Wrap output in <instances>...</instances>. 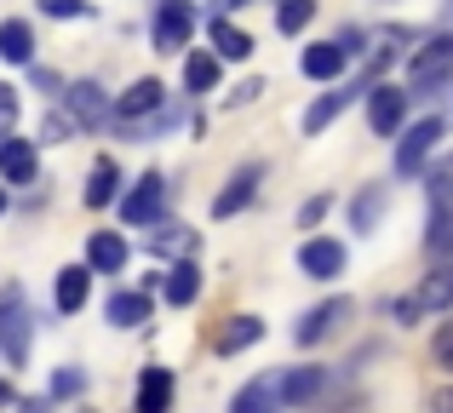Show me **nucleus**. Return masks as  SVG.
<instances>
[{
  "label": "nucleus",
  "instance_id": "1",
  "mask_svg": "<svg viewBox=\"0 0 453 413\" xmlns=\"http://www.w3.org/2000/svg\"><path fill=\"white\" fill-rule=\"evenodd\" d=\"M453 304V264H442V270H431V276L419 281V287L408 293V299H396L390 304V316H396L402 327H413L419 316H442Z\"/></svg>",
  "mask_w": 453,
  "mask_h": 413
},
{
  "label": "nucleus",
  "instance_id": "2",
  "mask_svg": "<svg viewBox=\"0 0 453 413\" xmlns=\"http://www.w3.org/2000/svg\"><path fill=\"white\" fill-rule=\"evenodd\" d=\"M29 304H23V287H6L0 293V356L12 362V368H23L29 362Z\"/></svg>",
  "mask_w": 453,
  "mask_h": 413
},
{
  "label": "nucleus",
  "instance_id": "3",
  "mask_svg": "<svg viewBox=\"0 0 453 413\" xmlns=\"http://www.w3.org/2000/svg\"><path fill=\"white\" fill-rule=\"evenodd\" d=\"M448 75H453V34H431V41L413 52V64H408V98L442 87Z\"/></svg>",
  "mask_w": 453,
  "mask_h": 413
},
{
  "label": "nucleus",
  "instance_id": "4",
  "mask_svg": "<svg viewBox=\"0 0 453 413\" xmlns=\"http://www.w3.org/2000/svg\"><path fill=\"white\" fill-rule=\"evenodd\" d=\"M189 29H196V6H189V0H161V6H155V29H150L155 52H166V57L184 52Z\"/></svg>",
  "mask_w": 453,
  "mask_h": 413
},
{
  "label": "nucleus",
  "instance_id": "5",
  "mask_svg": "<svg viewBox=\"0 0 453 413\" xmlns=\"http://www.w3.org/2000/svg\"><path fill=\"white\" fill-rule=\"evenodd\" d=\"M442 115H425V121H413L408 133H402V144H396V172L402 179H413V172L425 167V156L436 149V138H442Z\"/></svg>",
  "mask_w": 453,
  "mask_h": 413
},
{
  "label": "nucleus",
  "instance_id": "6",
  "mask_svg": "<svg viewBox=\"0 0 453 413\" xmlns=\"http://www.w3.org/2000/svg\"><path fill=\"white\" fill-rule=\"evenodd\" d=\"M161 207H166V179H161V172H144V179H138L133 190L121 195V218L138 224V230L161 218Z\"/></svg>",
  "mask_w": 453,
  "mask_h": 413
},
{
  "label": "nucleus",
  "instance_id": "7",
  "mask_svg": "<svg viewBox=\"0 0 453 413\" xmlns=\"http://www.w3.org/2000/svg\"><path fill=\"white\" fill-rule=\"evenodd\" d=\"M258 184H265V167H258V161H247V167H235V179L224 184L219 195H212V218H235L242 207H253Z\"/></svg>",
  "mask_w": 453,
  "mask_h": 413
},
{
  "label": "nucleus",
  "instance_id": "8",
  "mask_svg": "<svg viewBox=\"0 0 453 413\" xmlns=\"http://www.w3.org/2000/svg\"><path fill=\"white\" fill-rule=\"evenodd\" d=\"M344 316H356V304L350 299H327V304H316L310 316H299V327H293V339L310 350V345H321V339H333L339 333V322Z\"/></svg>",
  "mask_w": 453,
  "mask_h": 413
},
{
  "label": "nucleus",
  "instance_id": "9",
  "mask_svg": "<svg viewBox=\"0 0 453 413\" xmlns=\"http://www.w3.org/2000/svg\"><path fill=\"white\" fill-rule=\"evenodd\" d=\"M299 270H304L310 281H333V276H344V241L310 235V241L299 247Z\"/></svg>",
  "mask_w": 453,
  "mask_h": 413
},
{
  "label": "nucleus",
  "instance_id": "10",
  "mask_svg": "<svg viewBox=\"0 0 453 413\" xmlns=\"http://www.w3.org/2000/svg\"><path fill=\"white\" fill-rule=\"evenodd\" d=\"M402 115H408V92L402 87H373V98H367V126H373L379 138H390L402 126Z\"/></svg>",
  "mask_w": 453,
  "mask_h": 413
},
{
  "label": "nucleus",
  "instance_id": "11",
  "mask_svg": "<svg viewBox=\"0 0 453 413\" xmlns=\"http://www.w3.org/2000/svg\"><path fill=\"white\" fill-rule=\"evenodd\" d=\"M281 373H265V379H247L242 391H235L230 413H281Z\"/></svg>",
  "mask_w": 453,
  "mask_h": 413
},
{
  "label": "nucleus",
  "instance_id": "12",
  "mask_svg": "<svg viewBox=\"0 0 453 413\" xmlns=\"http://www.w3.org/2000/svg\"><path fill=\"white\" fill-rule=\"evenodd\" d=\"M166 103V87L155 75H144V80H133V87L121 92V103H115V115H121V126L127 121H144V115H155Z\"/></svg>",
  "mask_w": 453,
  "mask_h": 413
},
{
  "label": "nucleus",
  "instance_id": "13",
  "mask_svg": "<svg viewBox=\"0 0 453 413\" xmlns=\"http://www.w3.org/2000/svg\"><path fill=\"white\" fill-rule=\"evenodd\" d=\"M41 172V156H35L29 138H0V179L6 184H35Z\"/></svg>",
  "mask_w": 453,
  "mask_h": 413
},
{
  "label": "nucleus",
  "instance_id": "14",
  "mask_svg": "<svg viewBox=\"0 0 453 413\" xmlns=\"http://www.w3.org/2000/svg\"><path fill=\"white\" fill-rule=\"evenodd\" d=\"M173 368H144L138 379V413H173Z\"/></svg>",
  "mask_w": 453,
  "mask_h": 413
},
{
  "label": "nucleus",
  "instance_id": "15",
  "mask_svg": "<svg viewBox=\"0 0 453 413\" xmlns=\"http://www.w3.org/2000/svg\"><path fill=\"white\" fill-rule=\"evenodd\" d=\"M69 121L75 126H98L104 121V87L98 80H75V87H69Z\"/></svg>",
  "mask_w": 453,
  "mask_h": 413
},
{
  "label": "nucleus",
  "instance_id": "16",
  "mask_svg": "<svg viewBox=\"0 0 453 413\" xmlns=\"http://www.w3.org/2000/svg\"><path fill=\"white\" fill-rule=\"evenodd\" d=\"M207 34H212V57H219V64H224V57H230V64H242V57L253 52V34H242L230 18H212Z\"/></svg>",
  "mask_w": 453,
  "mask_h": 413
},
{
  "label": "nucleus",
  "instance_id": "17",
  "mask_svg": "<svg viewBox=\"0 0 453 413\" xmlns=\"http://www.w3.org/2000/svg\"><path fill=\"white\" fill-rule=\"evenodd\" d=\"M0 57H6V64H35V29L23 18L0 23Z\"/></svg>",
  "mask_w": 453,
  "mask_h": 413
},
{
  "label": "nucleus",
  "instance_id": "18",
  "mask_svg": "<svg viewBox=\"0 0 453 413\" xmlns=\"http://www.w3.org/2000/svg\"><path fill=\"white\" fill-rule=\"evenodd\" d=\"M356 98H362V92H356V87H339V92H321V98H316V103H310V110H304V133H321V126H327L333 115H344V110H350Z\"/></svg>",
  "mask_w": 453,
  "mask_h": 413
},
{
  "label": "nucleus",
  "instance_id": "19",
  "mask_svg": "<svg viewBox=\"0 0 453 413\" xmlns=\"http://www.w3.org/2000/svg\"><path fill=\"white\" fill-rule=\"evenodd\" d=\"M344 64H350V57H344L333 41H321V46H304V52H299V69H304L310 80H333Z\"/></svg>",
  "mask_w": 453,
  "mask_h": 413
},
{
  "label": "nucleus",
  "instance_id": "20",
  "mask_svg": "<svg viewBox=\"0 0 453 413\" xmlns=\"http://www.w3.org/2000/svg\"><path fill=\"white\" fill-rule=\"evenodd\" d=\"M327 385V368H299V373H281V402L288 408H304L310 396H321Z\"/></svg>",
  "mask_w": 453,
  "mask_h": 413
},
{
  "label": "nucleus",
  "instance_id": "21",
  "mask_svg": "<svg viewBox=\"0 0 453 413\" xmlns=\"http://www.w3.org/2000/svg\"><path fill=\"white\" fill-rule=\"evenodd\" d=\"M87 264H92V270H127V241H121L115 230H98V235L87 241Z\"/></svg>",
  "mask_w": 453,
  "mask_h": 413
},
{
  "label": "nucleus",
  "instance_id": "22",
  "mask_svg": "<svg viewBox=\"0 0 453 413\" xmlns=\"http://www.w3.org/2000/svg\"><path fill=\"white\" fill-rule=\"evenodd\" d=\"M87 293H92V276H87L81 264L58 270V310H64V316H75L81 304H87Z\"/></svg>",
  "mask_w": 453,
  "mask_h": 413
},
{
  "label": "nucleus",
  "instance_id": "23",
  "mask_svg": "<svg viewBox=\"0 0 453 413\" xmlns=\"http://www.w3.org/2000/svg\"><path fill=\"white\" fill-rule=\"evenodd\" d=\"M258 339H265V322H258V316H230V327L219 333V356H235V350L258 345Z\"/></svg>",
  "mask_w": 453,
  "mask_h": 413
},
{
  "label": "nucleus",
  "instance_id": "24",
  "mask_svg": "<svg viewBox=\"0 0 453 413\" xmlns=\"http://www.w3.org/2000/svg\"><path fill=\"white\" fill-rule=\"evenodd\" d=\"M379 218H385V184H367V190L350 202V230H356V235H367Z\"/></svg>",
  "mask_w": 453,
  "mask_h": 413
},
{
  "label": "nucleus",
  "instance_id": "25",
  "mask_svg": "<svg viewBox=\"0 0 453 413\" xmlns=\"http://www.w3.org/2000/svg\"><path fill=\"white\" fill-rule=\"evenodd\" d=\"M115 184H121L115 161L98 156V161H92V172H87V207H110V202H115Z\"/></svg>",
  "mask_w": 453,
  "mask_h": 413
},
{
  "label": "nucleus",
  "instance_id": "26",
  "mask_svg": "<svg viewBox=\"0 0 453 413\" xmlns=\"http://www.w3.org/2000/svg\"><path fill=\"white\" fill-rule=\"evenodd\" d=\"M201 293V270L189 264V258H178L173 270H166V304H196Z\"/></svg>",
  "mask_w": 453,
  "mask_h": 413
},
{
  "label": "nucleus",
  "instance_id": "27",
  "mask_svg": "<svg viewBox=\"0 0 453 413\" xmlns=\"http://www.w3.org/2000/svg\"><path fill=\"white\" fill-rule=\"evenodd\" d=\"M110 322H115V327H144V322H150V299H144L138 287L115 293V299H110Z\"/></svg>",
  "mask_w": 453,
  "mask_h": 413
},
{
  "label": "nucleus",
  "instance_id": "28",
  "mask_svg": "<svg viewBox=\"0 0 453 413\" xmlns=\"http://www.w3.org/2000/svg\"><path fill=\"white\" fill-rule=\"evenodd\" d=\"M184 87L196 92V98L212 92V87H219V57H212V52H189L184 57Z\"/></svg>",
  "mask_w": 453,
  "mask_h": 413
},
{
  "label": "nucleus",
  "instance_id": "29",
  "mask_svg": "<svg viewBox=\"0 0 453 413\" xmlns=\"http://www.w3.org/2000/svg\"><path fill=\"white\" fill-rule=\"evenodd\" d=\"M431 253H453V207H431V230H425Z\"/></svg>",
  "mask_w": 453,
  "mask_h": 413
},
{
  "label": "nucleus",
  "instance_id": "30",
  "mask_svg": "<svg viewBox=\"0 0 453 413\" xmlns=\"http://www.w3.org/2000/svg\"><path fill=\"white\" fill-rule=\"evenodd\" d=\"M310 18H316V0H281V11H276V29H281V34H299Z\"/></svg>",
  "mask_w": 453,
  "mask_h": 413
},
{
  "label": "nucleus",
  "instance_id": "31",
  "mask_svg": "<svg viewBox=\"0 0 453 413\" xmlns=\"http://www.w3.org/2000/svg\"><path fill=\"white\" fill-rule=\"evenodd\" d=\"M196 247V235L184 230V224H166V230H155V253H189Z\"/></svg>",
  "mask_w": 453,
  "mask_h": 413
},
{
  "label": "nucleus",
  "instance_id": "32",
  "mask_svg": "<svg viewBox=\"0 0 453 413\" xmlns=\"http://www.w3.org/2000/svg\"><path fill=\"white\" fill-rule=\"evenodd\" d=\"M81 391H87V373L81 368H58L52 373V396H81Z\"/></svg>",
  "mask_w": 453,
  "mask_h": 413
},
{
  "label": "nucleus",
  "instance_id": "33",
  "mask_svg": "<svg viewBox=\"0 0 453 413\" xmlns=\"http://www.w3.org/2000/svg\"><path fill=\"white\" fill-rule=\"evenodd\" d=\"M35 6H41L46 11V18H87V0H35Z\"/></svg>",
  "mask_w": 453,
  "mask_h": 413
},
{
  "label": "nucleus",
  "instance_id": "34",
  "mask_svg": "<svg viewBox=\"0 0 453 413\" xmlns=\"http://www.w3.org/2000/svg\"><path fill=\"white\" fill-rule=\"evenodd\" d=\"M12 121H18V92H12L6 80H0V138L12 133Z\"/></svg>",
  "mask_w": 453,
  "mask_h": 413
},
{
  "label": "nucleus",
  "instance_id": "35",
  "mask_svg": "<svg viewBox=\"0 0 453 413\" xmlns=\"http://www.w3.org/2000/svg\"><path fill=\"white\" fill-rule=\"evenodd\" d=\"M321 218H327V195H310L299 207V230H310V224H321Z\"/></svg>",
  "mask_w": 453,
  "mask_h": 413
},
{
  "label": "nucleus",
  "instance_id": "36",
  "mask_svg": "<svg viewBox=\"0 0 453 413\" xmlns=\"http://www.w3.org/2000/svg\"><path fill=\"white\" fill-rule=\"evenodd\" d=\"M69 133H75V121H69V115H52V121L41 126V138H46V144H58V138H69Z\"/></svg>",
  "mask_w": 453,
  "mask_h": 413
},
{
  "label": "nucleus",
  "instance_id": "37",
  "mask_svg": "<svg viewBox=\"0 0 453 413\" xmlns=\"http://www.w3.org/2000/svg\"><path fill=\"white\" fill-rule=\"evenodd\" d=\"M436 362L453 373V322H442V333H436Z\"/></svg>",
  "mask_w": 453,
  "mask_h": 413
},
{
  "label": "nucleus",
  "instance_id": "38",
  "mask_svg": "<svg viewBox=\"0 0 453 413\" xmlns=\"http://www.w3.org/2000/svg\"><path fill=\"white\" fill-rule=\"evenodd\" d=\"M258 92H265V80H242V87H235V92H230V103H253V98H258Z\"/></svg>",
  "mask_w": 453,
  "mask_h": 413
},
{
  "label": "nucleus",
  "instance_id": "39",
  "mask_svg": "<svg viewBox=\"0 0 453 413\" xmlns=\"http://www.w3.org/2000/svg\"><path fill=\"white\" fill-rule=\"evenodd\" d=\"M247 0H212V18H230V11H242Z\"/></svg>",
  "mask_w": 453,
  "mask_h": 413
},
{
  "label": "nucleus",
  "instance_id": "40",
  "mask_svg": "<svg viewBox=\"0 0 453 413\" xmlns=\"http://www.w3.org/2000/svg\"><path fill=\"white\" fill-rule=\"evenodd\" d=\"M0 212H6V190H0Z\"/></svg>",
  "mask_w": 453,
  "mask_h": 413
}]
</instances>
